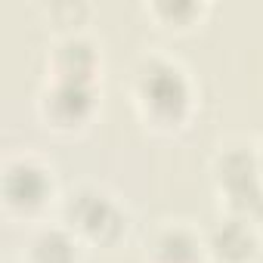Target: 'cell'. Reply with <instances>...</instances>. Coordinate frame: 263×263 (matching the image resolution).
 Wrapping results in <instances>:
<instances>
[{
	"label": "cell",
	"instance_id": "52a82bcc",
	"mask_svg": "<svg viewBox=\"0 0 263 263\" xmlns=\"http://www.w3.org/2000/svg\"><path fill=\"white\" fill-rule=\"evenodd\" d=\"M155 254L161 263H192L198 254V241L186 229H167L155 241Z\"/></svg>",
	"mask_w": 263,
	"mask_h": 263
},
{
	"label": "cell",
	"instance_id": "277c9868",
	"mask_svg": "<svg viewBox=\"0 0 263 263\" xmlns=\"http://www.w3.org/2000/svg\"><path fill=\"white\" fill-rule=\"evenodd\" d=\"M50 99V108L56 118L62 121H78L90 111L93 105V90H90V81H59L56 90L47 96Z\"/></svg>",
	"mask_w": 263,
	"mask_h": 263
},
{
	"label": "cell",
	"instance_id": "3957f363",
	"mask_svg": "<svg viewBox=\"0 0 263 263\" xmlns=\"http://www.w3.org/2000/svg\"><path fill=\"white\" fill-rule=\"evenodd\" d=\"M4 189H7L10 204H16V208H37L44 201V195H47V174L41 167H34V164H25V161L13 164L7 171Z\"/></svg>",
	"mask_w": 263,
	"mask_h": 263
},
{
	"label": "cell",
	"instance_id": "7a4b0ae2",
	"mask_svg": "<svg viewBox=\"0 0 263 263\" xmlns=\"http://www.w3.org/2000/svg\"><path fill=\"white\" fill-rule=\"evenodd\" d=\"M68 220L78 223L81 229H87L90 235L102 238L108 226L118 229V211L111 208V201L93 189H81L78 195H71L68 201Z\"/></svg>",
	"mask_w": 263,
	"mask_h": 263
},
{
	"label": "cell",
	"instance_id": "6da1fadb",
	"mask_svg": "<svg viewBox=\"0 0 263 263\" xmlns=\"http://www.w3.org/2000/svg\"><path fill=\"white\" fill-rule=\"evenodd\" d=\"M140 99L155 118H180L189 102V84L171 62H152L140 74Z\"/></svg>",
	"mask_w": 263,
	"mask_h": 263
},
{
	"label": "cell",
	"instance_id": "ba28073f",
	"mask_svg": "<svg viewBox=\"0 0 263 263\" xmlns=\"http://www.w3.org/2000/svg\"><path fill=\"white\" fill-rule=\"evenodd\" d=\"M34 257H37V263H71L74 260V245L65 232L50 229L34 241Z\"/></svg>",
	"mask_w": 263,
	"mask_h": 263
},
{
	"label": "cell",
	"instance_id": "30bf717a",
	"mask_svg": "<svg viewBox=\"0 0 263 263\" xmlns=\"http://www.w3.org/2000/svg\"><path fill=\"white\" fill-rule=\"evenodd\" d=\"M260 167H263V158H260Z\"/></svg>",
	"mask_w": 263,
	"mask_h": 263
},
{
	"label": "cell",
	"instance_id": "8992f818",
	"mask_svg": "<svg viewBox=\"0 0 263 263\" xmlns=\"http://www.w3.org/2000/svg\"><path fill=\"white\" fill-rule=\"evenodd\" d=\"M96 62V53L87 41H65L59 47V71L62 81H87L90 68Z\"/></svg>",
	"mask_w": 263,
	"mask_h": 263
},
{
	"label": "cell",
	"instance_id": "9c48e42d",
	"mask_svg": "<svg viewBox=\"0 0 263 263\" xmlns=\"http://www.w3.org/2000/svg\"><path fill=\"white\" fill-rule=\"evenodd\" d=\"M260 214H263V204H260Z\"/></svg>",
	"mask_w": 263,
	"mask_h": 263
},
{
	"label": "cell",
	"instance_id": "5b68a950",
	"mask_svg": "<svg viewBox=\"0 0 263 263\" xmlns=\"http://www.w3.org/2000/svg\"><path fill=\"white\" fill-rule=\"evenodd\" d=\"M211 245H214V251H217L220 257H226V260H245V257H251V251H254V235H251L248 223H241V220H226V223L217 226Z\"/></svg>",
	"mask_w": 263,
	"mask_h": 263
}]
</instances>
